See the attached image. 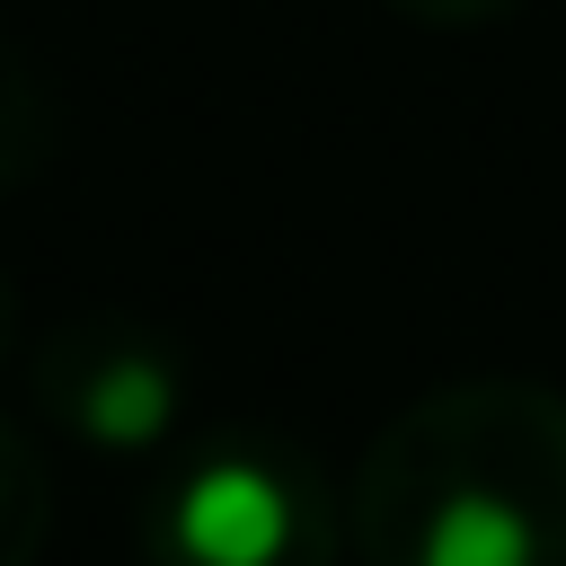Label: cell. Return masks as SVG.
<instances>
[{
    "instance_id": "5",
    "label": "cell",
    "mask_w": 566,
    "mask_h": 566,
    "mask_svg": "<svg viewBox=\"0 0 566 566\" xmlns=\"http://www.w3.org/2000/svg\"><path fill=\"white\" fill-rule=\"evenodd\" d=\"M35 539H44V478L18 469V478L0 486V566H27Z\"/></svg>"
},
{
    "instance_id": "6",
    "label": "cell",
    "mask_w": 566,
    "mask_h": 566,
    "mask_svg": "<svg viewBox=\"0 0 566 566\" xmlns=\"http://www.w3.org/2000/svg\"><path fill=\"white\" fill-rule=\"evenodd\" d=\"M389 9H407V18H424V27H460V18H486V9H504V0H389Z\"/></svg>"
},
{
    "instance_id": "7",
    "label": "cell",
    "mask_w": 566,
    "mask_h": 566,
    "mask_svg": "<svg viewBox=\"0 0 566 566\" xmlns=\"http://www.w3.org/2000/svg\"><path fill=\"white\" fill-rule=\"evenodd\" d=\"M0 336H9V292H0Z\"/></svg>"
},
{
    "instance_id": "2",
    "label": "cell",
    "mask_w": 566,
    "mask_h": 566,
    "mask_svg": "<svg viewBox=\"0 0 566 566\" xmlns=\"http://www.w3.org/2000/svg\"><path fill=\"white\" fill-rule=\"evenodd\" d=\"M177 566H318V522L292 478L256 460H212L177 486L168 513Z\"/></svg>"
},
{
    "instance_id": "4",
    "label": "cell",
    "mask_w": 566,
    "mask_h": 566,
    "mask_svg": "<svg viewBox=\"0 0 566 566\" xmlns=\"http://www.w3.org/2000/svg\"><path fill=\"white\" fill-rule=\"evenodd\" d=\"M44 159H53V88L18 44H0V195L27 186Z\"/></svg>"
},
{
    "instance_id": "3",
    "label": "cell",
    "mask_w": 566,
    "mask_h": 566,
    "mask_svg": "<svg viewBox=\"0 0 566 566\" xmlns=\"http://www.w3.org/2000/svg\"><path fill=\"white\" fill-rule=\"evenodd\" d=\"M35 398L88 433V442H150L177 407V380L168 363L133 336V327H106V318H80L44 345V371H35Z\"/></svg>"
},
{
    "instance_id": "1",
    "label": "cell",
    "mask_w": 566,
    "mask_h": 566,
    "mask_svg": "<svg viewBox=\"0 0 566 566\" xmlns=\"http://www.w3.org/2000/svg\"><path fill=\"white\" fill-rule=\"evenodd\" d=\"M371 566H566V398L469 380L416 398L354 478Z\"/></svg>"
}]
</instances>
